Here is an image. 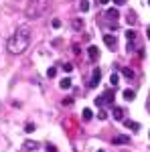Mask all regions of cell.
Returning <instances> with one entry per match:
<instances>
[{"label":"cell","mask_w":150,"mask_h":152,"mask_svg":"<svg viewBox=\"0 0 150 152\" xmlns=\"http://www.w3.org/2000/svg\"><path fill=\"white\" fill-rule=\"evenodd\" d=\"M29 43H31V28L29 26H18L16 31H14V35L8 39V51H10L12 55H20L26 51L29 47Z\"/></svg>","instance_id":"6da1fadb"},{"label":"cell","mask_w":150,"mask_h":152,"mask_svg":"<svg viewBox=\"0 0 150 152\" xmlns=\"http://www.w3.org/2000/svg\"><path fill=\"white\" fill-rule=\"evenodd\" d=\"M23 150H24V152L39 150V142H35V140H24V142H23Z\"/></svg>","instance_id":"7a4b0ae2"},{"label":"cell","mask_w":150,"mask_h":152,"mask_svg":"<svg viewBox=\"0 0 150 152\" xmlns=\"http://www.w3.org/2000/svg\"><path fill=\"white\" fill-rule=\"evenodd\" d=\"M102 81V71L100 69H93V75H91V81H89V87H97Z\"/></svg>","instance_id":"3957f363"},{"label":"cell","mask_w":150,"mask_h":152,"mask_svg":"<svg viewBox=\"0 0 150 152\" xmlns=\"http://www.w3.org/2000/svg\"><path fill=\"white\" fill-rule=\"evenodd\" d=\"M126 39H128V51H134V39H136V33L134 31H126Z\"/></svg>","instance_id":"277c9868"},{"label":"cell","mask_w":150,"mask_h":152,"mask_svg":"<svg viewBox=\"0 0 150 152\" xmlns=\"http://www.w3.org/2000/svg\"><path fill=\"white\" fill-rule=\"evenodd\" d=\"M87 55H89L91 61H95V59L100 57V49L95 47V45H89V47H87Z\"/></svg>","instance_id":"5b68a950"},{"label":"cell","mask_w":150,"mask_h":152,"mask_svg":"<svg viewBox=\"0 0 150 152\" xmlns=\"http://www.w3.org/2000/svg\"><path fill=\"white\" fill-rule=\"evenodd\" d=\"M104 43L108 45V49H112V51H114V49H116V37L114 35H105L104 37Z\"/></svg>","instance_id":"8992f818"},{"label":"cell","mask_w":150,"mask_h":152,"mask_svg":"<svg viewBox=\"0 0 150 152\" xmlns=\"http://www.w3.org/2000/svg\"><path fill=\"white\" fill-rule=\"evenodd\" d=\"M112 142H114V144H130V136H124V134H120V136H116Z\"/></svg>","instance_id":"52a82bcc"},{"label":"cell","mask_w":150,"mask_h":152,"mask_svg":"<svg viewBox=\"0 0 150 152\" xmlns=\"http://www.w3.org/2000/svg\"><path fill=\"white\" fill-rule=\"evenodd\" d=\"M105 16H108L110 20H118V18H120V12H118V8H110V10L105 12Z\"/></svg>","instance_id":"ba28073f"},{"label":"cell","mask_w":150,"mask_h":152,"mask_svg":"<svg viewBox=\"0 0 150 152\" xmlns=\"http://www.w3.org/2000/svg\"><path fill=\"white\" fill-rule=\"evenodd\" d=\"M126 18H128V24H136V23H138V16H136V12H134V10H128Z\"/></svg>","instance_id":"9c48e42d"},{"label":"cell","mask_w":150,"mask_h":152,"mask_svg":"<svg viewBox=\"0 0 150 152\" xmlns=\"http://www.w3.org/2000/svg\"><path fill=\"white\" fill-rule=\"evenodd\" d=\"M71 26H73V31H81L83 28V20L81 18H73L71 20Z\"/></svg>","instance_id":"30bf717a"},{"label":"cell","mask_w":150,"mask_h":152,"mask_svg":"<svg viewBox=\"0 0 150 152\" xmlns=\"http://www.w3.org/2000/svg\"><path fill=\"white\" fill-rule=\"evenodd\" d=\"M104 99H105V104H114V89H108L104 94Z\"/></svg>","instance_id":"8fae6325"},{"label":"cell","mask_w":150,"mask_h":152,"mask_svg":"<svg viewBox=\"0 0 150 152\" xmlns=\"http://www.w3.org/2000/svg\"><path fill=\"white\" fill-rule=\"evenodd\" d=\"M59 87H61V89H69L71 87V79L69 77H63V79L59 81Z\"/></svg>","instance_id":"7c38bea8"},{"label":"cell","mask_w":150,"mask_h":152,"mask_svg":"<svg viewBox=\"0 0 150 152\" xmlns=\"http://www.w3.org/2000/svg\"><path fill=\"white\" fill-rule=\"evenodd\" d=\"M112 114H114L116 120H124V110H122V107H114V110H112Z\"/></svg>","instance_id":"4fadbf2b"},{"label":"cell","mask_w":150,"mask_h":152,"mask_svg":"<svg viewBox=\"0 0 150 152\" xmlns=\"http://www.w3.org/2000/svg\"><path fill=\"white\" fill-rule=\"evenodd\" d=\"M124 124H126L130 130H134V132H138L140 130V124H136V122H132V120H124Z\"/></svg>","instance_id":"5bb4252c"},{"label":"cell","mask_w":150,"mask_h":152,"mask_svg":"<svg viewBox=\"0 0 150 152\" xmlns=\"http://www.w3.org/2000/svg\"><path fill=\"white\" fill-rule=\"evenodd\" d=\"M134 97H136V91H134V89H126V91H124V99H126V102H132Z\"/></svg>","instance_id":"9a60e30c"},{"label":"cell","mask_w":150,"mask_h":152,"mask_svg":"<svg viewBox=\"0 0 150 152\" xmlns=\"http://www.w3.org/2000/svg\"><path fill=\"white\" fill-rule=\"evenodd\" d=\"M81 116H83V120L87 122V120H91V118H93V112H91V110H89V107H85V110L81 112Z\"/></svg>","instance_id":"2e32d148"},{"label":"cell","mask_w":150,"mask_h":152,"mask_svg":"<svg viewBox=\"0 0 150 152\" xmlns=\"http://www.w3.org/2000/svg\"><path fill=\"white\" fill-rule=\"evenodd\" d=\"M79 10L81 12H87V10H89V0H81V2H79Z\"/></svg>","instance_id":"e0dca14e"},{"label":"cell","mask_w":150,"mask_h":152,"mask_svg":"<svg viewBox=\"0 0 150 152\" xmlns=\"http://www.w3.org/2000/svg\"><path fill=\"white\" fill-rule=\"evenodd\" d=\"M122 73H124V77H128V79H132V77H134V71L128 69V67H126V69H122Z\"/></svg>","instance_id":"ac0fdd59"},{"label":"cell","mask_w":150,"mask_h":152,"mask_svg":"<svg viewBox=\"0 0 150 152\" xmlns=\"http://www.w3.org/2000/svg\"><path fill=\"white\" fill-rule=\"evenodd\" d=\"M118 81H120V75H118V73H112V77H110V83H112V85H118Z\"/></svg>","instance_id":"d6986e66"},{"label":"cell","mask_w":150,"mask_h":152,"mask_svg":"<svg viewBox=\"0 0 150 152\" xmlns=\"http://www.w3.org/2000/svg\"><path fill=\"white\" fill-rule=\"evenodd\" d=\"M55 75H57V69H55V67H49V71H47V77H49V79H53Z\"/></svg>","instance_id":"ffe728a7"},{"label":"cell","mask_w":150,"mask_h":152,"mask_svg":"<svg viewBox=\"0 0 150 152\" xmlns=\"http://www.w3.org/2000/svg\"><path fill=\"white\" fill-rule=\"evenodd\" d=\"M95 105H105V99H104V95H100V97H95Z\"/></svg>","instance_id":"44dd1931"},{"label":"cell","mask_w":150,"mask_h":152,"mask_svg":"<svg viewBox=\"0 0 150 152\" xmlns=\"http://www.w3.org/2000/svg\"><path fill=\"white\" fill-rule=\"evenodd\" d=\"M45 148H47V152H59V150H57V146H55V144H49V142H47Z\"/></svg>","instance_id":"7402d4cb"},{"label":"cell","mask_w":150,"mask_h":152,"mask_svg":"<svg viewBox=\"0 0 150 152\" xmlns=\"http://www.w3.org/2000/svg\"><path fill=\"white\" fill-rule=\"evenodd\" d=\"M51 26H53V28H61V20H59V18H53V20H51Z\"/></svg>","instance_id":"603a6c76"},{"label":"cell","mask_w":150,"mask_h":152,"mask_svg":"<svg viewBox=\"0 0 150 152\" xmlns=\"http://www.w3.org/2000/svg\"><path fill=\"white\" fill-rule=\"evenodd\" d=\"M63 71H65V73H71V71H73V65H71V63H63Z\"/></svg>","instance_id":"cb8c5ba5"},{"label":"cell","mask_w":150,"mask_h":152,"mask_svg":"<svg viewBox=\"0 0 150 152\" xmlns=\"http://www.w3.org/2000/svg\"><path fill=\"white\" fill-rule=\"evenodd\" d=\"M61 104H63V105H67V107H69V105H73V97H65V99H63Z\"/></svg>","instance_id":"d4e9b609"},{"label":"cell","mask_w":150,"mask_h":152,"mask_svg":"<svg viewBox=\"0 0 150 152\" xmlns=\"http://www.w3.org/2000/svg\"><path fill=\"white\" fill-rule=\"evenodd\" d=\"M24 130H26L29 134H31V132H35V124H31V122H29V124L24 126Z\"/></svg>","instance_id":"484cf974"},{"label":"cell","mask_w":150,"mask_h":152,"mask_svg":"<svg viewBox=\"0 0 150 152\" xmlns=\"http://www.w3.org/2000/svg\"><path fill=\"white\" fill-rule=\"evenodd\" d=\"M97 118H100V120H105V118H108V112H105V110H102V112L97 114Z\"/></svg>","instance_id":"4316f807"},{"label":"cell","mask_w":150,"mask_h":152,"mask_svg":"<svg viewBox=\"0 0 150 152\" xmlns=\"http://www.w3.org/2000/svg\"><path fill=\"white\" fill-rule=\"evenodd\" d=\"M114 4H118V6H122V4H126V0H114Z\"/></svg>","instance_id":"83f0119b"},{"label":"cell","mask_w":150,"mask_h":152,"mask_svg":"<svg viewBox=\"0 0 150 152\" xmlns=\"http://www.w3.org/2000/svg\"><path fill=\"white\" fill-rule=\"evenodd\" d=\"M146 35H148V41H150V26L146 28Z\"/></svg>","instance_id":"f1b7e54d"},{"label":"cell","mask_w":150,"mask_h":152,"mask_svg":"<svg viewBox=\"0 0 150 152\" xmlns=\"http://www.w3.org/2000/svg\"><path fill=\"white\" fill-rule=\"evenodd\" d=\"M108 2H110V0H100V4H108Z\"/></svg>","instance_id":"f546056e"},{"label":"cell","mask_w":150,"mask_h":152,"mask_svg":"<svg viewBox=\"0 0 150 152\" xmlns=\"http://www.w3.org/2000/svg\"><path fill=\"white\" fill-rule=\"evenodd\" d=\"M97 152H105V150H97Z\"/></svg>","instance_id":"4dcf8cb0"},{"label":"cell","mask_w":150,"mask_h":152,"mask_svg":"<svg viewBox=\"0 0 150 152\" xmlns=\"http://www.w3.org/2000/svg\"><path fill=\"white\" fill-rule=\"evenodd\" d=\"M148 4H150V0H148Z\"/></svg>","instance_id":"1f68e13d"}]
</instances>
